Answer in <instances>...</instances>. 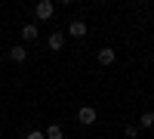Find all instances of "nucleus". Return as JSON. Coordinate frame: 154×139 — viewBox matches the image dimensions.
I'll list each match as a JSON object with an SVG mask.
<instances>
[{
	"instance_id": "obj_5",
	"label": "nucleus",
	"mask_w": 154,
	"mask_h": 139,
	"mask_svg": "<svg viewBox=\"0 0 154 139\" xmlns=\"http://www.w3.org/2000/svg\"><path fill=\"white\" fill-rule=\"evenodd\" d=\"M68 34H71V37H83V34H86V22H80V19L71 22V25H68Z\"/></svg>"
},
{
	"instance_id": "obj_10",
	"label": "nucleus",
	"mask_w": 154,
	"mask_h": 139,
	"mask_svg": "<svg viewBox=\"0 0 154 139\" xmlns=\"http://www.w3.org/2000/svg\"><path fill=\"white\" fill-rule=\"evenodd\" d=\"M28 139H46V136H43L40 130H31V133H28Z\"/></svg>"
},
{
	"instance_id": "obj_2",
	"label": "nucleus",
	"mask_w": 154,
	"mask_h": 139,
	"mask_svg": "<svg viewBox=\"0 0 154 139\" xmlns=\"http://www.w3.org/2000/svg\"><path fill=\"white\" fill-rule=\"evenodd\" d=\"M96 108H89V105H83L80 111H77V121H80V124H86V127H89V124H96Z\"/></svg>"
},
{
	"instance_id": "obj_1",
	"label": "nucleus",
	"mask_w": 154,
	"mask_h": 139,
	"mask_svg": "<svg viewBox=\"0 0 154 139\" xmlns=\"http://www.w3.org/2000/svg\"><path fill=\"white\" fill-rule=\"evenodd\" d=\"M34 12H37V19H40V22H46V19H53V12H56V6L49 3V0H40V3L34 6Z\"/></svg>"
},
{
	"instance_id": "obj_3",
	"label": "nucleus",
	"mask_w": 154,
	"mask_h": 139,
	"mask_svg": "<svg viewBox=\"0 0 154 139\" xmlns=\"http://www.w3.org/2000/svg\"><path fill=\"white\" fill-rule=\"evenodd\" d=\"M114 59H117V53H114L111 46H102L99 49V65H114Z\"/></svg>"
},
{
	"instance_id": "obj_4",
	"label": "nucleus",
	"mask_w": 154,
	"mask_h": 139,
	"mask_svg": "<svg viewBox=\"0 0 154 139\" xmlns=\"http://www.w3.org/2000/svg\"><path fill=\"white\" fill-rule=\"evenodd\" d=\"M9 59L12 62H25V59H28V49H25L22 43L19 46H9Z\"/></svg>"
},
{
	"instance_id": "obj_9",
	"label": "nucleus",
	"mask_w": 154,
	"mask_h": 139,
	"mask_svg": "<svg viewBox=\"0 0 154 139\" xmlns=\"http://www.w3.org/2000/svg\"><path fill=\"white\" fill-rule=\"evenodd\" d=\"M139 124H142L145 130H151V127H154V111H145V115L139 118Z\"/></svg>"
},
{
	"instance_id": "obj_8",
	"label": "nucleus",
	"mask_w": 154,
	"mask_h": 139,
	"mask_svg": "<svg viewBox=\"0 0 154 139\" xmlns=\"http://www.w3.org/2000/svg\"><path fill=\"white\" fill-rule=\"evenodd\" d=\"M62 46H65V37H62V34H49V49H53V53H59Z\"/></svg>"
},
{
	"instance_id": "obj_6",
	"label": "nucleus",
	"mask_w": 154,
	"mask_h": 139,
	"mask_svg": "<svg viewBox=\"0 0 154 139\" xmlns=\"http://www.w3.org/2000/svg\"><path fill=\"white\" fill-rule=\"evenodd\" d=\"M43 136H46V139H62V136H65V130H62L59 124H49V127L43 130Z\"/></svg>"
},
{
	"instance_id": "obj_7",
	"label": "nucleus",
	"mask_w": 154,
	"mask_h": 139,
	"mask_svg": "<svg viewBox=\"0 0 154 139\" xmlns=\"http://www.w3.org/2000/svg\"><path fill=\"white\" fill-rule=\"evenodd\" d=\"M37 25H22V40H37Z\"/></svg>"
}]
</instances>
